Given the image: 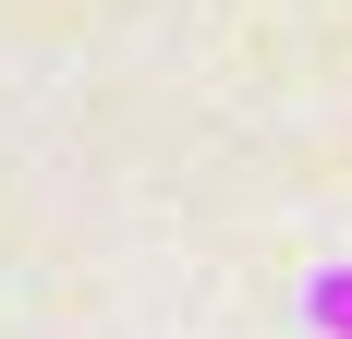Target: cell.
Instances as JSON below:
<instances>
[{"label": "cell", "instance_id": "6da1fadb", "mask_svg": "<svg viewBox=\"0 0 352 339\" xmlns=\"http://www.w3.org/2000/svg\"><path fill=\"white\" fill-rule=\"evenodd\" d=\"M304 327H316V339H352V267H316V279H304Z\"/></svg>", "mask_w": 352, "mask_h": 339}]
</instances>
